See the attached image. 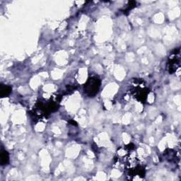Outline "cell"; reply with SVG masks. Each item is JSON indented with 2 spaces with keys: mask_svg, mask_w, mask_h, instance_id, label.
I'll return each instance as SVG.
<instances>
[{
  "mask_svg": "<svg viewBox=\"0 0 181 181\" xmlns=\"http://www.w3.org/2000/svg\"><path fill=\"white\" fill-rule=\"evenodd\" d=\"M101 80L96 76H91L84 84V93L89 97H94L97 95L100 89Z\"/></svg>",
  "mask_w": 181,
  "mask_h": 181,
  "instance_id": "obj_1",
  "label": "cell"
},
{
  "mask_svg": "<svg viewBox=\"0 0 181 181\" xmlns=\"http://www.w3.org/2000/svg\"><path fill=\"white\" fill-rule=\"evenodd\" d=\"M149 93V90L148 88H141V87H137L134 88L133 90L132 91V95L134 96V97L136 98L139 102L144 103L146 102L147 96Z\"/></svg>",
  "mask_w": 181,
  "mask_h": 181,
  "instance_id": "obj_2",
  "label": "cell"
},
{
  "mask_svg": "<svg viewBox=\"0 0 181 181\" xmlns=\"http://www.w3.org/2000/svg\"><path fill=\"white\" fill-rule=\"evenodd\" d=\"M179 50H177L175 52L174 50L173 52V54H174V57L170 59V61L168 62V64H169V67H168V69H169V73L173 74L176 71L178 67H180V60L179 58H177V54L179 53Z\"/></svg>",
  "mask_w": 181,
  "mask_h": 181,
  "instance_id": "obj_3",
  "label": "cell"
},
{
  "mask_svg": "<svg viewBox=\"0 0 181 181\" xmlns=\"http://www.w3.org/2000/svg\"><path fill=\"white\" fill-rule=\"evenodd\" d=\"M11 91L12 88L11 86L1 84V87H0V96L2 98L6 97V96H9L11 93Z\"/></svg>",
  "mask_w": 181,
  "mask_h": 181,
  "instance_id": "obj_4",
  "label": "cell"
},
{
  "mask_svg": "<svg viewBox=\"0 0 181 181\" xmlns=\"http://www.w3.org/2000/svg\"><path fill=\"white\" fill-rule=\"evenodd\" d=\"M9 161V153L6 151L2 150L1 153V164L2 166L8 164Z\"/></svg>",
  "mask_w": 181,
  "mask_h": 181,
  "instance_id": "obj_5",
  "label": "cell"
},
{
  "mask_svg": "<svg viewBox=\"0 0 181 181\" xmlns=\"http://www.w3.org/2000/svg\"><path fill=\"white\" fill-rule=\"evenodd\" d=\"M137 5V2H134V1H130L129 2L128 4H127V8L126 9V10H125V13L126 11H128L130 10H131V9H132L133 8H134L135 6H136Z\"/></svg>",
  "mask_w": 181,
  "mask_h": 181,
  "instance_id": "obj_6",
  "label": "cell"
},
{
  "mask_svg": "<svg viewBox=\"0 0 181 181\" xmlns=\"http://www.w3.org/2000/svg\"><path fill=\"white\" fill-rule=\"evenodd\" d=\"M69 122H70L72 125H75V126H76L77 125V123L75 121H74V120H71V121Z\"/></svg>",
  "mask_w": 181,
  "mask_h": 181,
  "instance_id": "obj_7",
  "label": "cell"
}]
</instances>
